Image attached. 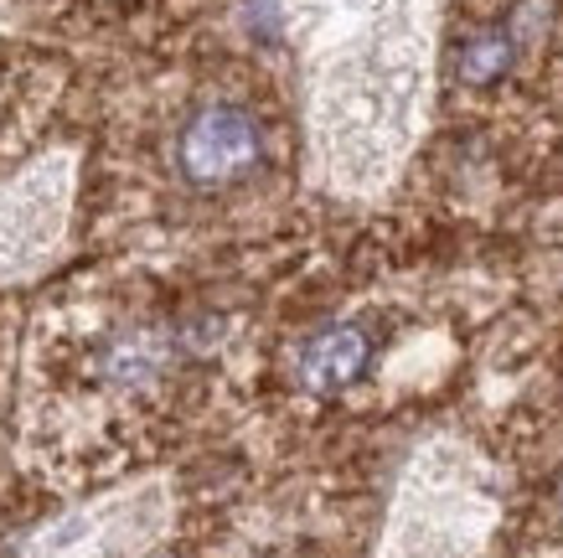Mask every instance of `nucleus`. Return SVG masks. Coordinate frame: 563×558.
I'll return each instance as SVG.
<instances>
[{"label": "nucleus", "mask_w": 563, "mask_h": 558, "mask_svg": "<svg viewBox=\"0 0 563 558\" xmlns=\"http://www.w3.org/2000/svg\"><path fill=\"white\" fill-rule=\"evenodd\" d=\"M373 368V331L362 321H331L306 347L295 352V383L316 398H336V393L357 389Z\"/></svg>", "instance_id": "nucleus-2"}, {"label": "nucleus", "mask_w": 563, "mask_h": 558, "mask_svg": "<svg viewBox=\"0 0 563 558\" xmlns=\"http://www.w3.org/2000/svg\"><path fill=\"white\" fill-rule=\"evenodd\" d=\"M258 161H264V124L254 119V109H243L233 99L202 103L176 135V166L202 192L254 176Z\"/></svg>", "instance_id": "nucleus-1"}, {"label": "nucleus", "mask_w": 563, "mask_h": 558, "mask_svg": "<svg viewBox=\"0 0 563 558\" xmlns=\"http://www.w3.org/2000/svg\"><path fill=\"white\" fill-rule=\"evenodd\" d=\"M522 42H528V36L512 26V17L492 21V26H476V32L461 42V52H455V78H461L465 88L501 84V78L517 68V52H522Z\"/></svg>", "instance_id": "nucleus-3"}]
</instances>
